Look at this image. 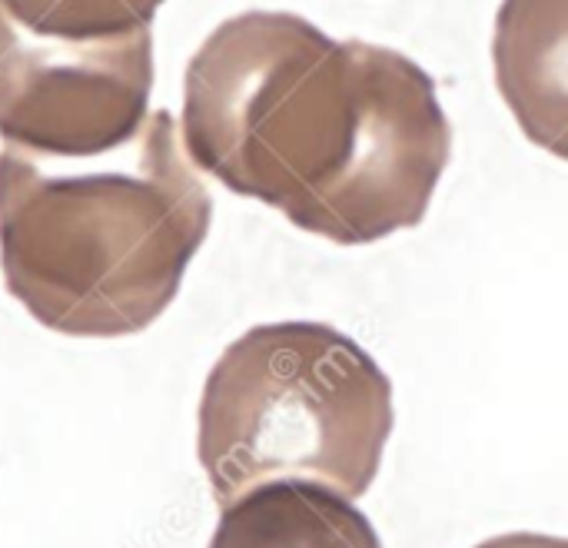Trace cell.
<instances>
[{
  "instance_id": "4",
  "label": "cell",
  "mask_w": 568,
  "mask_h": 548,
  "mask_svg": "<svg viewBox=\"0 0 568 548\" xmlns=\"http://www.w3.org/2000/svg\"><path fill=\"white\" fill-rule=\"evenodd\" d=\"M150 30L73 43L30 33L0 7V136L43 160H97L146 123Z\"/></svg>"
},
{
  "instance_id": "7",
  "label": "cell",
  "mask_w": 568,
  "mask_h": 548,
  "mask_svg": "<svg viewBox=\"0 0 568 548\" xmlns=\"http://www.w3.org/2000/svg\"><path fill=\"white\" fill-rule=\"evenodd\" d=\"M163 0H0V7L30 33L97 43L150 30Z\"/></svg>"
},
{
  "instance_id": "6",
  "label": "cell",
  "mask_w": 568,
  "mask_h": 548,
  "mask_svg": "<svg viewBox=\"0 0 568 548\" xmlns=\"http://www.w3.org/2000/svg\"><path fill=\"white\" fill-rule=\"evenodd\" d=\"M210 548H383V542L346 496L310 483H270L223 509Z\"/></svg>"
},
{
  "instance_id": "8",
  "label": "cell",
  "mask_w": 568,
  "mask_h": 548,
  "mask_svg": "<svg viewBox=\"0 0 568 548\" xmlns=\"http://www.w3.org/2000/svg\"><path fill=\"white\" fill-rule=\"evenodd\" d=\"M476 548H568V539L542 536V532H506V536L479 542Z\"/></svg>"
},
{
  "instance_id": "1",
  "label": "cell",
  "mask_w": 568,
  "mask_h": 548,
  "mask_svg": "<svg viewBox=\"0 0 568 548\" xmlns=\"http://www.w3.org/2000/svg\"><path fill=\"white\" fill-rule=\"evenodd\" d=\"M183 143L226 190L339 246L426 220L453 156L436 80L286 10L223 20L183 77Z\"/></svg>"
},
{
  "instance_id": "3",
  "label": "cell",
  "mask_w": 568,
  "mask_h": 548,
  "mask_svg": "<svg viewBox=\"0 0 568 548\" xmlns=\"http://www.w3.org/2000/svg\"><path fill=\"white\" fill-rule=\"evenodd\" d=\"M393 423V383L359 343L326 323H266L206 376L196 453L220 509L270 483L359 499Z\"/></svg>"
},
{
  "instance_id": "2",
  "label": "cell",
  "mask_w": 568,
  "mask_h": 548,
  "mask_svg": "<svg viewBox=\"0 0 568 548\" xmlns=\"http://www.w3.org/2000/svg\"><path fill=\"white\" fill-rule=\"evenodd\" d=\"M210 220L213 200L166 110L100 170L67 173L17 146L0 153L3 283L63 336H130L156 323Z\"/></svg>"
},
{
  "instance_id": "5",
  "label": "cell",
  "mask_w": 568,
  "mask_h": 548,
  "mask_svg": "<svg viewBox=\"0 0 568 548\" xmlns=\"http://www.w3.org/2000/svg\"><path fill=\"white\" fill-rule=\"evenodd\" d=\"M493 67L519 130L568 160V0H503Z\"/></svg>"
}]
</instances>
